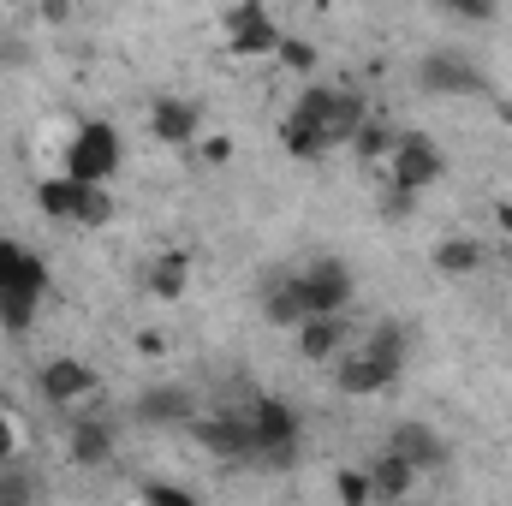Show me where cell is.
Returning a JSON list of instances; mask_svg holds the SVG:
<instances>
[{"mask_svg":"<svg viewBox=\"0 0 512 506\" xmlns=\"http://www.w3.org/2000/svg\"><path fill=\"white\" fill-rule=\"evenodd\" d=\"M42 298H48V262L18 239H0V328L24 334L36 322Z\"/></svg>","mask_w":512,"mask_h":506,"instance_id":"6da1fadb","label":"cell"},{"mask_svg":"<svg viewBox=\"0 0 512 506\" xmlns=\"http://www.w3.org/2000/svg\"><path fill=\"white\" fill-rule=\"evenodd\" d=\"M120 161H126V143H120V131L108 126V120H84V126L72 131V143H66V161H60V173H72L78 185H114Z\"/></svg>","mask_w":512,"mask_h":506,"instance_id":"7a4b0ae2","label":"cell"},{"mask_svg":"<svg viewBox=\"0 0 512 506\" xmlns=\"http://www.w3.org/2000/svg\"><path fill=\"white\" fill-rule=\"evenodd\" d=\"M286 280H292V292H298L304 316H340V310L358 298V280H352V268H346L340 256L304 262V268H298V274H286Z\"/></svg>","mask_w":512,"mask_h":506,"instance_id":"3957f363","label":"cell"},{"mask_svg":"<svg viewBox=\"0 0 512 506\" xmlns=\"http://www.w3.org/2000/svg\"><path fill=\"white\" fill-rule=\"evenodd\" d=\"M387 173V191H429L441 173H447V155H441V143L435 137H423V131H399V143H393V155L382 161Z\"/></svg>","mask_w":512,"mask_h":506,"instance_id":"277c9868","label":"cell"},{"mask_svg":"<svg viewBox=\"0 0 512 506\" xmlns=\"http://www.w3.org/2000/svg\"><path fill=\"white\" fill-rule=\"evenodd\" d=\"M239 411H245V429H251V459H268V465L292 459V447H298V411L286 399H251Z\"/></svg>","mask_w":512,"mask_h":506,"instance_id":"5b68a950","label":"cell"},{"mask_svg":"<svg viewBox=\"0 0 512 506\" xmlns=\"http://www.w3.org/2000/svg\"><path fill=\"white\" fill-rule=\"evenodd\" d=\"M221 30H227V48H233L239 60H262V54H274V48H280V36H286L262 0H239V6L227 12V24H221Z\"/></svg>","mask_w":512,"mask_h":506,"instance_id":"8992f818","label":"cell"},{"mask_svg":"<svg viewBox=\"0 0 512 506\" xmlns=\"http://www.w3.org/2000/svg\"><path fill=\"white\" fill-rule=\"evenodd\" d=\"M417 90H423V96H483V72H477L465 54L435 48V54L417 60Z\"/></svg>","mask_w":512,"mask_h":506,"instance_id":"52a82bcc","label":"cell"},{"mask_svg":"<svg viewBox=\"0 0 512 506\" xmlns=\"http://www.w3.org/2000/svg\"><path fill=\"white\" fill-rule=\"evenodd\" d=\"M36 387H42V399L54 411H72V405H84L96 393V370L84 358H54V364H42V381Z\"/></svg>","mask_w":512,"mask_h":506,"instance_id":"ba28073f","label":"cell"},{"mask_svg":"<svg viewBox=\"0 0 512 506\" xmlns=\"http://www.w3.org/2000/svg\"><path fill=\"white\" fill-rule=\"evenodd\" d=\"M387 447H393L399 459H411L417 471H441V465L453 459V447H447V435H441V429H429V423H411V417L387 429Z\"/></svg>","mask_w":512,"mask_h":506,"instance_id":"9c48e42d","label":"cell"},{"mask_svg":"<svg viewBox=\"0 0 512 506\" xmlns=\"http://www.w3.org/2000/svg\"><path fill=\"white\" fill-rule=\"evenodd\" d=\"M292 334H298V358H304V364H334V358L346 352V340H352L346 316H304Z\"/></svg>","mask_w":512,"mask_h":506,"instance_id":"30bf717a","label":"cell"},{"mask_svg":"<svg viewBox=\"0 0 512 506\" xmlns=\"http://www.w3.org/2000/svg\"><path fill=\"white\" fill-rule=\"evenodd\" d=\"M197 441L215 453V459H251V429H245V411H209L191 423Z\"/></svg>","mask_w":512,"mask_h":506,"instance_id":"8fae6325","label":"cell"},{"mask_svg":"<svg viewBox=\"0 0 512 506\" xmlns=\"http://www.w3.org/2000/svg\"><path fill=\"white\" fill-rule=\"evenodd\" d=\"M149 131H155L161 143H191V137L203 131V108H197L191 96H155V108H149Z\"/></svg>","mask_w":512,"mask_h":506,"instance_id":"7c38bea8","label":"cell"},{"mask_svg":"<svg viewBox=\"0 0 512 506\" xmlns=\"http://www.w3.org/2000/svg\"><path fill=\"white\" fill-rule=\"evenodd\" d=\"M114 423H102V417H78L72 423V441H66V453H72V465L78 471H96V465H108L114 459Z\"/></svg>","mask_w":512,"mask_h":506,"instance_id":"4fadbf2b","label":"cell"},{"mask_svg":"<svg viewBox=\"0 0 512 506\" xmlns=\"http://www.w3.org/2000/svg\"><path fill=\"white\" fill-rule=\"evenodd\" d=\"M393 381H399V376L382 370L364 346H358L352 358H340V364H334V387H340L346 399H370V393H382V387H393Z\"/></svg>","mask_w":512,"mask_h":506,"instance_id":"5bb4252c","label":"cell"},{"mask_svg":"<svg viewBox=\"0 0 512 506\" xmlns=\"http://www.w3.org/2000/svg\"><path fill=\"white\" fill-rule=\"evenodd\" d=\"M417 477H423V471H417L411 459H399L393 447H382V453L370 459V489H376V501H399V495H411Z\"/></svg>","mask_w":512,"mask_h":506,"instance_id":"9a60e30c","label":"cell"},{"mask_svg":"<svg viewBox=\"0 0 512 506\" xmlns=\"http://www.w3.org/2000/svg\"><path fill=\"white\" fill-rule=\"evenodd\" d=\"M143 286H149V298H161V304L185 298V286H191V256H185V251H161L155 262H149Z\"/></svg>","mask_w":512,"mask_h":506,"instance_id":"2e32d148","label":"cell"},{"mask_svg":"<svg viewBox=\"0 0 512 506\" xmlns=\"http://www.w3.org/2000/svg\"><path fill=\"white\" fill-rule=\"evenodd\" d=\"M78 197H84V185L72 179V173H48L42 185H36V209L48 215V221H78Z\"/></svg>","mask_w":512,"mask_h":506,"instance_id":"e0dca14e","label":"cell"},{"mask_svg":"<svg viewBox=\"0 0 512 506\" xmlns=\"http://www.w3.org/2000/svg\"><path fill=\"white\" fill-rule=\"evenodd\" d=\"M143 423H185L191 411H197V399L185 393V387H149V393H137V405H131Z\"/></svg>","mask_w":512,"mask_h":506,"instance_id":"ac0fdd59","label":"cell"},{"mask_svg":"<svg viewBox=\"0 0 512 506\" xmlns=\"http://www.w3.org/2000/svg\"><path fill=\"white\" fill-rule=\"evenodd\" d=\"M364 352H370L382 370L399 376V370H405V358H411V334H405L399 322H376V328H370V340H364Z\"/></svg>","mask_w":512,"mask_h":506,"instance_id":"d6986e66","label":"cell"},{"mask_svg":"<svg viewBox=\"0 0 512 506\" xmlns=\"http://www.w3.org/2000/svg\"><path fill=\"white\" fill-rule=\"evenodd\" d=\"M435 268L453 274V280H465V274L483 268V245H477V239H441V245H435Z\"/></svg>","mask_w":512,"mask_h":506,"instance_id":"ffe728a7","label":"cell"},{"mask_svg":"<svg viewBox=\"0 0 512 506\" xmlns=\"http://www.w3.org/2000/svg\"><path fill=\"white\" fill-rule=\"evenodd\" d=\"M262 316H268V328H298V322H304V304H298L292 280H274V286L262 292Z\"/></svg>","mask_w":512,"mask_h":506,"instance_id":"44dd1931","label":"cell"},{"mask_svg":"<svg viewBox=\"0 0 512 506\" xmlns=\"http://www.w3.org/2000/svg\"><path fill=\"white\" fill-rule=\"evenodd\" d=\"M393 143H399V131L382 126V120H364L358 126V137H352V155L358 161H370V167H382L387 155H393Z\"/></svg>","mask_w":512,"mask_h":506,"instance_id":"7402d4cb","label":"cell"},{"mask_svg":"<svg viewBox=\"0 0 512 506\" xmlns=\"http://www.w3.org/2000/svg\"><path fill=\"white\" fill-rule=\"evenodd\" d=\"M108 221H114V185H84L72 227H108Z\"/></svg>","mask_w":512,"mask_h":506,"instance_id":"603a6c76","label":"cell"},{"mask_svg":"<svg viewBox=\"0 0 512 506\" xmlns=\"http://www.w3.org/2000/svg\"><path fill=\"white\" fill-rule=\"evenodd\" d=\"M274 60H280L286 72H298V78H310V72H316V48H310L304 36H280V48H274Z\"/></svg>","mask_w":512,"mask_h":506,"instance_id":"cb8c5ba5","label":"cell"},{"mask_svg":"<svg viewBox=\"0 0 512 506\" xmlns=\"http://www.w3.org/2000/svg\"><path fill=\"white\" fill-rule=\"evenodd\" d=\"M42 489H36V477H24V471H12V465H0V506H18V501H36Z\"/></svg>","mask_w":512,"mask_h":506,"instance_id":"d4e9b609","label":"cell"},{"mask_svg":"<svg viewBox=\"0 0 512 506\" xmlns=\"http://www.w3.org/2000/svg\"><path fill=\"white\" fill-rule=\"evenodd\" d=\"M334 495H340L346 506L376 501V489H370V471H340V477H334Z\"/></svg>","mask_w":512,"mask_h":506,"instance_id":"484cf974","label":"cell"},{"mask_svg":"<svg viewBox=\"0 0 512 506\" xmlns=\"http://www.w3.org/2000/svg\"><path fill=\"white\" fill-rule=\"evenodd\" d=\"M143 501H161V506H191L197 495L179 489V483H143Z\"/></svg>","mask_w":512,"mask_h":506,"instance_id":"4316f807","label":"cell"},{"mask_svg":"<svg viewBox=\"0 0 512 506\" xmlns=\"http://www.w3.org/2000/svg\"><path fill=\"white\" fill-rule=\"evenodd\" d=\"M453 18H471V24H489L495 18V0H441Z\"/></svg>","mask_w":512,"mask_h":506,"instance_id":"83f0119b","label":"cell"},{"mask_svg":"<svg viewBox=\"0 0 512 506\" xmlns=\"http://www.w3.org/2000/svg\"><path fill=\"white\" fill-rule=\"evenodd\" d=\"M12 453H18V423L0 411V465H12Z\"/></svg>","mask_w":512,"mask_h":506,"instance_id":"f1b7e54d","label":"cell"},{"mask_svg":"<svg viewBox=\"0 0 512 506\" xmlns=\"http://www.w3.org/2000/svg\"><path fill=\"white\" fill-rule=\"evenodd\" d=\"M42 18H48V24H60V18H72V0H42Z\"/></svg>","mask_w":512,"mask_h":506,"instance_id":"f546056e","label":"cell"},{"mask_svg":"<svg viewBox=\"0 0 512 506\" xmlns=\"http://www.w3.org/2000/svg\"><path fill=\"white\" fill-rule=\"evenodd\" d=\"M495 221H501V233H512V203H495Z\"/></svg>","mask_w":512,"mask_h":506,"instance_id":"4dcf8cb0","label":"cell"}]
</instances>
